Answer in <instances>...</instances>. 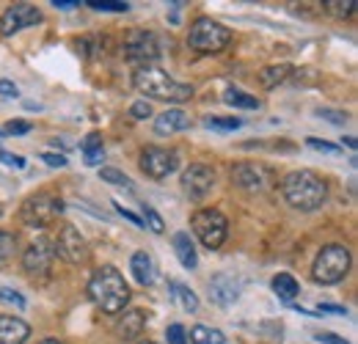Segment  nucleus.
<instances>
[{"label": "nucleus", "mask_w": 358, "mask_h": 344, "mask_svg": "<svg viewBox=\"0 0 358 344\" xmlns=\"http://www.w3.org/2000/svg\"><path fill=\"white\" fill-rule=\"evenodd\" d=\"M179 169V155L174 149L163 146H146L141 152V171L152 179H166Z\"/></svg>", "instance_id": "nucleus-9"}, {"label": "nucleus", "mask_w": 358, "mask_h": 344, "mask_svg": "<svg viewBox=\"0 0 358 344\" xmlns=\"http://www.w3.org/2000/svg\"><path fill=\"white\" fill-rule=\"evenodd\" d=\"M317 344H350V342H345V339L336 336V334H320V336H317Z\"/></svg>", "instance_id": "nucleus-44"}, {"label": "nucleus", "mask_w": 358, "mask_h": 344, "mask_svg": "<svg viewBox=\"0 0 358 344\" xmlns=\"http://www.w3.org/2000/svg\"><path fill=\"white\" fill-rule=\"evenodd\" d=\"M113 207H116V213H119V215H122V217H127V220H130L133 226H138V229H143V220H141V217L135 215V213H130V210H124V207H122L119 201H113Z\"/></svg>", "instance_id": "nucleus-41"}, {"label": "nucleus", "mask_w": 358, "mask_h": 344, "mask_svg": "<svg viewBox=\"0 0 358 344\" xmlns=\"http://www.w3.org/2000/svg\"><path fill=\"white\" fill-rule=\"evenodd\" d=\"M317 311H320V314H348V308L334 306V303H320V306H317Z\"/></svg>", "instance_id": "nucleus-43"}, {"label": "nucleus", "mask_w": 358, "mask_h": 344, "mask_svg": "<svg viewBox=\"0 0 358 344\" xmlns=\"http://www.w3.org/2000/svg\"><path fill=\"white\" fill-rule=\"evenodd\" d=\"M273 292H275V298L284 303H292L298 298V292H301V287H298V281L289 275V273H278L275 278H273Z\"/></svg>", "instance_id": "nucleus-21"}, {"label": "nucleus", "mask_w": 358, "mask_h": 344, "mask_svg": "<svg viewBox=\"0 0 358 344\" xmlns=\"http://www.w3.org/2000/svg\"><path fill=\"white\" fill-rule=\"evenodd\" d=\"M64 213V201L50 196V193H36L22 204V223L31 229H45L55 217Z\"/></svg>", "instance_id": "nucleus-7"}, {"label": "nucleus", "mask_w": 358, "mask_h": 344, "mask_svg": "<svg viewBox=\"0 0 358 344\" xmlns=\"http://www.w3.org/2000/svg\"><path fill=\"white\" fill-rule=\"evenodd\" d=\"M213 187H215V171H213L210 166L193 163L187 171L182 173V190H185V196H190L193 201H201Z\"/></svg>", "instance_id": "nucleus-13"}, {"label": "nucleus", "mask_w": 358, "mask_h": 344, "mask_svg": "<svg viewBox=\"0 0 358 344\" xmlns=\"http://www.w3.org/2000/svg\"><path fill=\"white\" fill-rule=\"evenodd\" d=\"M210 298L218 303V306H231V303L240 298V281L229 273H221L213 278L210 284Z\"/></svg>", "instance_id": "nucleus-15"}, {"label": "nucleus", "mask_w": 358, "mask_h": 344, "mask_svg": "<svg viewBox=\"0 0 358 344\" xmlns=\"http://www.w3.org/2000/svg\"><path fill=\"white\" fill-rule=\"evenodd\" d=\"M166 336H169V344H187V336H185V328H182L179 322H174V325H169Z\"/></svg>", "instance_id": "nucleus-36"}, {"label": "nucleus", "mask_w": 358, "mask_h": 344, "mask_svg": "<svg viewBox=\"0 0 358 344\" xmlns=\"http://www.w3.org/2000/svg\"><path fill=\"white\" fill-rule=\"evenodd\" d=\"M317 116L325 119V122H331V124H339V127L348 122V113H342V110H331V108H320Z\"/></svg>", "instance_id": "nucleus-33"}, {"label": "nucleus", "mask_w": 358, "mask_h": 344, "mask_svg": "<svg viewBox=\"0 0 358 344\" xmlns=\"http://www.w3.org/2000/svg\"><path fill=\"white\" fill-rule=\"evenodd\" d=\"M146 328V314L141 308H133V311H124L119 325H116V334L122 342H135Z\"/></svg>", "instance_id": "nucleus-17"}, {"label": "nucleus", "mask_w": 358, "mask_h": 344, "mask_svg": "<svg viewBox=\"0 0 358 344\" xmlns=\"http://www.w3.org/2000/svg\"><path fill=\"white\" fill-rule=\"evenodd\" d=\"M42 22V11L31 3H14L0 17V36H14L25 28H34Z\"/></svg>", "instance_id": "nucleus-10"}, {"label": "nucleus", "mask_w": 358, "mask_h": 344, "mask_svg": "<svg viewBox=\"0 0 358 344\" xmlns=\"http://www.w3.org/2000/svg\"><path fill=\"white\" fill-rule=\"evenodd\" d=\"M130 270H133L135 281H138L141 287H152V284H155V278H157L155 259L149 257L146 251H138V254H133V259H130Z\"/></svg>", "instance_id": "nucleus-18"}, {"label": "nucleus", "mask_w": 358, "mask_h": 344, "mask_svg": "<svg viewBox=\"0 0 358 344\" xmlns=\"http://www.w3.org/2000/svg\"><path fill=\"white\" fill-rule=\"evenodd\" d=\"M325 8H328L334 17L345 20V17H350V14L356 11V0H325Z\"/></svg>", "instance_id": "nucleus-28"}, {"label": "nucleus", "mask_w": 358, "mask_h": 344, "mask_svg": "<svg viewBox=\"0 0 358 344\" xmlns=\"http://www.w3.org/2000/svg\"><path fill=\"white\" fill-rule=\"evenodd\" d=\"M187 127H190V116L185 110H166L155 119V132L157 135H174V132H182Z\"/></svg>", "instance_id": "nucleus-19"}, {"label": "nucleus", "mask_w": 358, "mask_h": 344, "mask_svg": "<svg viewBox=\"0 0 358 344\" xmlns=\"http://www.w3.org/2000/svg\"><path fill=\"white\" fill-rule=\"evenodd\" d=\"M138 344H157V342H138Z\"/></svg>", "instance_id": "nucleus-48"}, {"label": "nucleus", "mask_w": 358, "mask_h": 344, "mask_svg": "<svg viewBox=\"0 0 358 344\" xmlns=\"http://www.w3.org/2000/svg\"><path fill=\"white\" fill-rule=\"evenodd\" d=\"M39 344H64V342H58V339H45V342H39Z\"/></svg>", "instance_id": "nucleus-47"}, {"label": "nucleus", "mask_w": 358, "mask_h": 344, "mask_svg": "<svg viewBox=\"0 0 358 344\" xmlns=\"http://www.w3.org/2000/svg\"><path fill=\"white\" fill-rule=\"evenodd\" d=\"M231 182L243 190L259 193V190H268L273 185V171L265 169L262 163H237L231 169Z\"/></svg>", "instance_id": "nucleus-12"}, {"label": "nucleus", "mask_w": 358, "mask_h": 344, "mask_svg": "<svg viewBox=\"0 0 358 344\" xmlns=\"http://www.w3.org/2000/svg\"><path fill=\"white\" fill-rule=\"evenodd\" d=\"M52 251L58 254V257H64L69 264H80V261H86L89 259V243H86V237L75 229V226H64L61 231H58V240L52 243Z\"/></svg>", "instance_id": "nucleus-11"}, {"label": "nucleus", "mask_w": 358, "mask_h": 344, "mask_svg": "<svg viewBox=\"0 0 358 344\" xmlns=\"http://www.w3.org/2000/svg\"><path fill=\"white\" fill-rule=\"evenodd\" d=\"M141 210H143V223L155 231V234H163L166 231V223H163V217L155 213V207H149V204H141ZM143 226V229H146Z\"/></svg>", "instance_id": "nucleus-29"}, {"label": "nucleus", "mask_w": 358, "mask_h": 344, "mask_svg": "<svg viewBox=\"0 0 358 344\" xmlns=\"http://www.w3.org/2000/svg\"><path fill=\"white\" fill-rule=\"evenodd\" d=\"M289 72H292V66H289V64L268 66V69H262V72H259V83H262L265 88H275L281 80H287V78H289Z\"/></svg>", "instance_id": "nucleus-25"}, {"label": "nucleus", "mask_w": 358, "mask_h": 344, "mask_svg": "<svg viewBox=\"0 0 358 344\" xmlns=\"http://www.w3.org/2000/svg\"><path fill=\"white\" fill-rule=\"evenodd\" d=\"M169 289H171V298H174L187 314L199 311V298H196V292H193L190 287H185V284H179V281H171Z\"/></svg>", "instance_id": "nucleus-24"}, {"label": "nucleus", "mask_w": 358, "mask_h": 344, "mask_svg": "<svg viewBox=\"0 0 358 344\" xmlns=\"http://www.w3.org/2000/svg\"><path fill=\"white\" fill-rule=\"evenodd\" d=\"M14 245H17L14 234H8V231H0V261L11 259V254H14Z\"/></svg>", "instance_id": "nucleus-32"}, {"label": "nucleus", "mask_w": 358, "mask_h": 344, "mask_svg": "<svg viewBox=\"0 0 358 344\" xmlns=\"http://www.w3.org/2000/svg\"><path fill=\"white\" fill-rule=\"evenodd\" d=\"M89 298L102 314H122L124 306L130 303V287L113 264H105L91 275Z\"/></svg>", "instance_id": "nucleus-1"}, {"label": "nucleus", "mask_w": 358, "mask_h": 344, "mask_svg": "<svg viewBox=\"0 0 358 344\" xmlns=\"http://www.w3.org/2000/svg\"><path fill=\"white\" fill-rule=\"evenodd\" d=\"M171 243H174V254H177L179 264H182L185 270H196V264H199V254H196V245H193L190 234H187V231H177Z\"/></svg>", "instance_id": "nucleus-20"}, {"label": "nucleus", "mask_w": 358, "mask_h": 344, "mask_svg": "<svg viewBox=\"0 0 358 344\" xmlns=\"http://www.w3.org/2000/svg\"><path fill=\"white\" fill-rule=\"evenodd\" d=\"M281 193L287 199V204L292 210H301V213H314L325 204L328 199V185L317 176L314 171H289L281 179Z\"/></svg>", "instance_id": "nucleus-2"}, {"label": "nucleus", "mask_w": 358, "mask_h": 344, "mask_svg": "<svg viewBox=\"0 0 358 344\" xmlns=\"http://www.w3.org/2000/svg\"><path fill=\"white\" fill-rule=\"evenodd\" d=\"M190 229L204 243V248H210V251L221 248L226 234H229V223H226V217L218 210H199L196 215L190 217Z\"/></svg>", "instance_id": "nucleus-6"}, {"label": "nucleus", "mask_w": 358, "mask_h": 344, "mask_svg": "<svg viewBox=\"0 0 358 344\" xmlns=\"http://www.w3.org/2000/svg\"><path fill=\"white\" fill-rule=\"evenodd\" d=\"M350 270V251L345 245H325L314 259L312 275L317 284H339Z\"/></svg>", "instance_id": "nucleus-5"}, {"label": "nucleus", "mask_w": 358, "mask_h": 344, "mask_svg": "<svg viewBox=\"0 0 358 344\" xmlns=\"http://www.w3.org/2000/svg\"><path fill=\"white\" fill-rule=\"evenodd\" d=\"M124 50H127V61L135 64L138 69L143 66H155L163 55V47H160V39L152 34V31H133L124 42Z\"/></svg>", "instance_id": "nucleus-8"}, {"label": "nucleus", "mask_w": 358, "mask_h": 344, "mask_svg": "<svg viewBox=\"0 0 358 344\" xmlns=\"http://www.w3.org/2000/svg\"><path fill=\"white\" fill-rule=\"evenodd\" d=\"M86 6H91L94 11H127L130 8V3H122V0H89Z\"/></svg>", "instance_id": "nucleus-31"}, {"label": "nucleus", "mask_w": 358, "mask_h": 344, "mask_svg": "<svg viewBox=\"0 0 358 344\" xmlns=\"http://www.w3.org/2000/svg\"><path fill=\"white\" fill-rule=\"evenodd\" d=\"M224 102L231 105V108H240V110H259V105H262L254 94H245L240 88H229L224 94Z\"/></svg>", "instance_id": "nucleus-23"}, {"label": "nucleus", "mask_w": 358, "mask_h": 344, "mask_svg": "<svg viewBox=\"0 0 358 344\" xmlns=\"http://www.w3.org/2000/svg\"><path fill=\"white\" fill-rule=\"evenodd\" d=\"M204 124L210 129H221V132H234V129L243 127V122L240 119H215V116H210V119H204Z\"/></svg>", "instance_id": "nucleus-30"}, {"label": "nucleus", "mask_w": 358, "mask_h": 344, "mask_svg": "<svg viewBox=\"0 0 358 344\" xmlns=\"http://www.w3.org/2000/svg\"><path fill=\"white\" fill-rule=\"evenodd\" d=\"M25 132H31V122H8L6 127H3V135H25Z\"/></svg>", "instance_id": "nucleus-39"}, {"label": "nucleus", "mask_w": 358, "mask_h": 344, "mask_svg": "<svg viewBox=\"0 0 358 344\" xmlns=\"http://www.w3.org/2000/svg\"><path fill=\"white\" fill-rule=\"evenodd\" d=\"M345 143H348V146H350V149H353V152H356V138H353V135H348V138H345Z\"/></svg>", "instance_id": "nucleus-46"}, {"label": "nucleus", "mask_w": 358, "mask_h": 344, "mask_svg": "<svg viewBox=\"0 0 358 344\" xmlns=\"http://www.w3.org/2000/svg\"><path fill=\"white\" fill-rule=\"evenodd\" d=\"M226 336L218 328H207V325H196L190 331V344H224Z\"/></svg>", "instance_id": "nucleus-26"}, {"label": "nucleus", "mask_w": 358, "mask_h": 344, "mask_svg": "<svg viewBox=\"0 0 358 344\" xmlns=\"http://www.w3.org/2000/svg\"><path fill=\"white\" fill-rule=\"evenodd\" d=\"M42 160H45L50 169H64V166H66V157H64V155H52V152H45Z\"/></svg>", "instance_id": "nucleus-40"}, {"label": "nucleus", "mask_w": 358, "mask_h": 344, "mask_svg": "<svg viewBox=\"0 0 358 344\" xmlns=\"http://www.w3.org/2000/svg\"><path fill=\"white\" fill-rule=\"evenodd\" d=\"M52 6L55 8H75V6H80L78 0H52Z\"/></svg>", "instance_id": "nucleus-45"}, {"label": "nucleus", "mask_w": 358, "mask_h": 344, "mask_svg": "<svg viewBox=\"0 0 358 344\" xmlns=\"http://www.w3.org/2000/svg\"><path fill=\"white\" fill-rule=\"evenodd\" d=\"M31 336V325L20 317L0 314V344H25Z\"/></svg>", "instance_id": "nucleus-16"}, {"label": "nucleus", "mask_w": 358, "mask_h": 344, "mask_svg": "<svg viewBox=\"0 0 358 344\" xmlns=\"http://www.w3.org/2000/svg\"><path fill=\"white\" fill-rule=\"evenodd\" d=\"M52 257H55L52 243L42 237V240H36V243H31V245L25 248V254H22V267H25L28 275H45L47 270H50V264H52Z\"/></svg>", "instance_id": "nucleus-14"}, {"label": "nucleus", "mask_w": 358, "mask_h": 344, "mask_svg": "<svg viewBox=\"0 0 358 344\" xmlns=\"http://www.w3.org/2000/svg\"><path fill=\"white\" fill-rule=\"evenodd\" d=\"M0 163H3V166H8V169H25V160H22L20 155L6 152V149H0Z\"/></svg>", "instance_id": "nucleus-37"}, {"label": "nucleus", "mask_w": 358, "mask_h": 344, "mask_svg": "<svg viewBox=\"0 0 358 344\" xmlns=\"http://www.w3.org/2000/svg\"><path fill=\"white\" fill-rule=\"evenodd\" d=\"M130 116H133V119H138V122H141V119H149V116H152V105H149L146 99L135 102L133 108H130Z\"/></svg>", "instance_id": "nucleus-38"}, {"label": "nucleus", "mask_w": 358, "mask_h": 344, "mask_svg": "<svg viewBox=\"0 0 358 344\" xmlns=\"http://www.w3.org/2000/svg\"><path fill=\"white\" fill-rule=\"evenodd\" d=\"M20 94V88L14 86L11 80H0V96H6V99H11V96H17Z\"/></svg>", "instance_id": "nucleus-42"}, {"label": "nucleus", "mask_w": 358, "mask_h": 344, "mask_svg": "<svg viewBox=\"0 0 358 344\" xmlns=\"http://www.w3.org/2000/svg\"><path fill=\"white\" fill-rule=\"evenodd\" d=\"M0 301L8 303V306H14V308H25V298H22L20 292L8 289V287H3V289H0Z\"/></svg>", "instance_id": "nucleus-34"}, {"label": "nucleus", "mask_w": 358, "mask_h": 344, "mask_svg": "<svg viewBox=\"0 0 358 344\" xmlns=\"http://www.w3.org/2000/svg\"><path fill=\"white\" fill-rule=\"evenodd\" d=\"M83 155H86V166H99L105 160V149H102V135L99 132H89L80 143Z\"/></svg>", "instance_id": "nucleus-22"}, {"label": "nucleus", "mask_w": 358, "mask_h": 344, "mask_svg": "<svg viewBox=\"0 0 358 344\" xmlns=\"http://www.w3.org/2000/svg\"><path fill=\"white\" fill-rule=\"evenodd\" d=\"M133 83L141 94L152 96V99H166V102H187L193 96V86L179 83L174 78H169L163 69L157 66H143L133 75Z\"/></svg>", "instance_id": "nucleus-3"}, {"label": "nucleus", "mask_w": 358, "mask_h": 344, "mask_svg": "<svg viewBox=\"0 0 358 344\" xmlns=\"http://www.w3.org/2000/svg\"><path fill=\"white\" fill-rule=\"evenodd\" d=\"M306 143H309V149H314V152L339 155V146H334V143H328V141H320V138H306Z\"/></svg>", "instance_id": "nucleus-35"}, {"label": "nucleus", "mask_w": 358, "mask_h": 344, "mask_svg": "<svg viewBox=\"0 0 358 344\" xmlns=\"http://www.w3.org/2000/svg\"><path fill=\"white\" fill-rule=\"evenodd\" d=\"M99 176H102V182H108V185H113V187L135 190V187H133V179H130L127 173H122L119 169H102V171H99Z\"/></svg>", "instance_id": "nucleus-27"}, {"label": "nucleus", "mask_w": 358, "mask_h": 344, "mask_svg": "<svg viewBox=\"0 0 358 344\" xmlns=\"http://www.w3.org/2000/svg\"><path fill=\"white\" fill-rule=\"evenodd\" d=\"M229 42H231V31L221 22H215L213 17H199L187 34L190 50H196L201 55H215V52L226 50Z\"/></svg>", "instance_id": "nucleus-4"}]
</instances>
